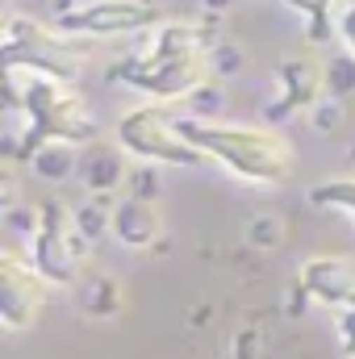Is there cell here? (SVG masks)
Returning a JSON list of instances; mask_svg holds the SVG:
<instances>
[{
    "label": "cell",
    "mask_w": 355,
    "mask_h": 359,
    "mask_svg": "<svg viewBox=\"0 0 355 359\" xmlns=\"http://www.w3.org/2000/svg\"><path fill=\"white\" fill-rule=\"evenodd\" d=\"M180 134L213 155L217 163H226L234 176L251 180V184H280L293 172V151L276 130H260V126H213V121H192L180 117Z\"/></svg>",
    "instance_id": "6da1fadb"
},
{
    "label": "cell",
    "mask_w": 355,
    "mask_h": 359,
    "mask_svg": "<svg viewBox=\"0 0 355 359\" xmlns=\"http://www.w3.org/2000/svg\"><path fill=\"white\" fill-rule=\"evenodd\" d=\"M209 55H130L109 67L113 84L138 88L155 100H188L209 84Z\"/></svg>",
    "instance_id": "7a4b0ae2"
},
{
    "label": "cell",
    "mask_w": 355,
    "mask_h": 359,
    "mask_svg": "<svg viewBox=\"0 0 355 359\" xmlns=\"http://www.w3.org/2000/svg\"><path fill=\"white\" fill-rule=\"evenodd\" d=\"M80 55L63 29H42L25 17H8L4 25V67H25V72H42L55 80H76L80 72Z\"/></svg>",
    "instance_id": "3957f363"
},
{
    "label": "cell",
    "mask_w": 355,
    "mask_h": 359,
    "mask_svg": "<svg viewBox=\"0 0 355 359\" xmlns=\"http://www.w3.org/2000/svg\"><path fill=\"white\" fill-rule=\"evenodd\" d=\"M117 142L151 163H176V168H192L201 163V151L180 134V117H172L163 104H142L134 113H126L117 121Z\"/></svg>",
    "instance_id": "277c9868"
},
{
    "label": "cell",
    "mask_w": 355,
    "mask_h": 359,
    "mask_svg": "<svg viewBox=\"0 0 355 359\" xmlns=\"http://www.w3.org/2000/svg\"><path fill=\"white\" fill-rule=\"evenodd\" d=\"M163 25V13L151 0H96L84 8H67L59 13L55 29H63L67 38H117V34H142Z\"/></svg>",
    "instance_id": "5b68a950"
},
{
    "label": "cell",
    "mask_w": 355,
    "mask_h": 359,
    "mask_svg": "<svg viewBox=\"0 0 355 359\" xmlns=\"http://www.w3.org/2000/svg\"><path fill=\"white\" fill-rule=\"evenodd\" d=\"M46 301V276L25 264L21 255H4L0 259V313L8 330H21L38 318Z\"/></svg>",
    "instance_id": "8992f818"
},
{
    "label": "cell",
    "mask_w": 355,
    "mask_h": 359,
    "mask_svg": "<svg viewBox=\"0 0 355 359\" xmlns=\"http://www.w3.org/2000/svg\"><path fill=\"white\" fill-rule=\"evenodd\" d=\"M76 259H80V238H67V222L59 205L42 209V226L34 234V268L46 280H72L76 276Z\"/></svg>",
    "instance_id": "52a82bcc"
},
{
    "label": "cell",
    "mask_w": 355,
    "mask_h": 359,
    "mask_svg": "<svg viewBox=\"0 0 355 359\" xmlns=\"http://www.w3.org/2000/svg\"><path fill=\"white\" fill-rule=\"evenodd\" d=\"M301 284L326 305H355V268L347 259H309L301 268Z\"/></svg>",
    "instance_id": "ba28073f"
},
{
    "label": "cell",
    "mask_w": 355,
    "mask_h": 359,
    "mask_svg": "<svg viewBox=\"0 0 355 359\" xmlns=\"http://www.w3.org/2000/svg\"><path fill=\"white\" fill-rule=\"evenodd\" d=\"M280 88H284L280 92V104H272L267 117H284L293 109H309L318 100V92H326L322 88V67L309 63V59H288L280 67Z\"/></svg>",
    "instance_id": "9c48e42d"
},
{
    "label": "cell",
    "mask_w": 355,
    "mask_h": 359,
    "mask_svg": "<svg viewBox=\"0 0 355 359\" xmlns=\"http://www.w3.org/2000/svg\"><path fill=\"white\" fill-rule=\"evenodd\" d=\"M159 230H163V222H159L155 205L142 201V196H130L113 209V234L126 247H151L159 238Z\"/></svg>",
    "instance_id": "30bf717a"
},
{
    "label": "cell",
    "mask_w": 355,
    "mask_h": 359,
    "mask_svg": "<svg viewBox=\"0 0 355 359\" xmlns=\"http://www.w3.org/2000/svg\"><path fill=\"white\" fill-rule=\"evenodd\" d=\"M126 147H92L84 155V180H88L92 192H113L121 180H130V168H126Z\"/></svg>",
    "instance_id": "8fae6325"
},
{
    "label": "cell",
    "mask_w": 355,
    "mask_h": 359,
    "mask_svg": "<svg viewBox=\"0 0 355 359\" xmlns=\"http://www.w3.org/2000/svg\"><path fill=\"white\" fill-rule=\"evenodd\" d=\"M72 147H76V142H46V147H38V151L29 155L34 176L51 180V184L67 180L72 172H76V151H72Z\"/></svg>",
    "instance_id": "7c38bea8"
},
{
    "label": "cell",
    "mask_w": 355,
    "mask_h": 359,
    "mask_svg": "<svg viewBox=\"0 0 355 359\" xmlns=\"http://www.w3.org/2000/svg\"><path fill=\"white\" fill-rule=\"evenodd\" d=\"M322 88L330 100H347L355 96V50L347 55H330L326 67H322Z\"/></svg>",
    "instance_id": "4fadbf2b"
},
{
    "label": "cell",
    "mask_w": 355,
    "mask_h": 359,
    "mask_svg": "<svg viewBox=\"0 0 355 359\" xmlns=\"http://www.w3.org/2000/svg\"><path fill=\"white\" fill-rule=\"evenodd\" d=\"M314 205H330V209H347L355 217V180H326L318 188H309Z\"/></svg>",
    "instance_id": "5bb4252c"
},
{
    "label": "cell",
    "mask_w": 355,
    "mask_h": 359,
    "mask_svg": "<svg viewBox=\"0 0 355 359\" xmlns=\"http://www.w3.org/2000/svg\"><path fill=\"white\" fill-rule=\"evenodd\" d=\"M288 4L309 17V42H326L330 38V8L339 0H288Z\"/></svg>",
    "instance_id": "9a60e30c"
},
{
    "label": "cell",
    "mask_w": 355,
    "mask_h": 359,
    "mask_svg": "<svg viewBox=\"0 0 355 359\" xmlns=\"http://www.w3.org/2000/svg\"><path fill=\"white\" fill-rule=\"evenodd\" d=\"M76 230H80V238H100L105 230H113V213L84 205V209H76Z\"/></svg>",
    "instance_id": "2e32d148"
},
{
    "label": "cell",
    "mask_w": 355,
    "mask_h": 359,
    "mask_svg": "<svg viewBox=\"0 0 355 359\" xmlns=\"http://www.w3.org/2000/svg\"><path fill=\"white\" fill-rule=\"evenodd\" d=\"M92 313H113L117 309V284L113 280H92V292L84 297Z\"/></svg>",
    "instance_id": "e0dca14e"
},
{
    "label": "cell",
    "mask_w": 355,
    "mask_h": 359,
    "mask_svg": "<svg viewBox=\"0 0 355 359\" xmlns=\"http://www.w3.org/2000/svg\"><path fill=\"white\" fill-rule=\"evenodd\" d=\"M209 67H217L222 76L243 72V50H239V46H213V50H209Z\"/></svg>",
    "instance_id": "ac0fdd59"
},
{
    "label": "cell",
    "mask_w": 355,
    "mask_h": 359,
    "mask_svg": "<svg viewBox=\"0 0 355 359\" xmlns=\"http://www.w3.org/2000/svg\"><path fill=\"white\" fill-rule=\"evenodd\" d=\"M188 100H192V109H196V113H201V117L209 121V117H213V113L222 109V88H213V84H205V88H196V92H192Z\"/></svg>",
    "instance_id": "d6986e66"
},
{
    "label": "cell",
    "mask_w": 355,
    "mask_h": 359,
    "mask_svg": "<svg viewBox=\"0 0 355 359\" xmlns=\"http://www.w3.org/2000/svg\"><path fill=\"white\" fill-rule=\"evenodd\" d=\"M339 38L347 42V50H355V4H347L339 17Z\"/></svg>",
    "instance_id": "ffe728a7"
},
{
    "label": "cell",
    "mask_w": 355,
    "mask_h": 359,
    "mask_svg": "<svg viewBox=\"0 0 355 359\" xmlns=\"http://www.w3.org/2000/svg\"><path fill=\"white\" fill-rule=\"evenodd\" d=\"M335 121H339V100H330V104L314 109V126H318V130H330Z\"/></svg>",
    "instance_id": "44dd1931"
},
{
    "label": "cell",
    "mask_w": 355,
    "mask_h": 359,
    "mask_svg": "<svg viewBox=\"0 0 355 359\" xmlns=\"http://www.w3.org/2000/svg\"><path fill=\"white\" fill-rule=\"evenodd\" d=\"M343 339H347V347L355 355V305H347V313H343Z\"/></svg>",
    "instance_id": "7402d4cb"
},
{
    "label": "cell",
    "mask_w": 355,
    "mask_h": 359,
    "mask_svg": "<svg viewBox=\"0 0 355 359\" xmlns=\"http://www.w3.org/2000/svg\"><path fill=\"white\" fill-rule=\"evenodd\" d=\"M230 4H234V0H205L209 13H222V8H230Z\"/></svg>",
    "instance_id": "603a6c76"
}]
</instances>
